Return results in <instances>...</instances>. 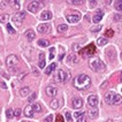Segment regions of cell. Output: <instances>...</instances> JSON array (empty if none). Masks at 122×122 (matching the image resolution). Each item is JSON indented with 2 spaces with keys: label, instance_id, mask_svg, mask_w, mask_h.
Instances as JSON below:
<instances>
[{
  "label": "cell",
  "instance_id": "26",
  "mask_svg": "<svg viewBox=\"0 0 122 122\" xmlns=\"http://www.w3.org/2000/svg\"><path fill=\"white\" fill-rule=\"evenodd\" d=\"M14 115H15V114H14V111L12 108H8L6 111V117L7 119H12Z\"/></svg>",
  "mask_w": 122,
  "mask_h": 122
},
{
  "label": "cell",
  "instance_id": "37",
  "mask_svg": "<svg viewBox=\"0 0 122 122\" xmlns=\"http://www.w3.org/2000/svg\"><path fill=\"white\" fill-rule=\"evenodd\" d=\"M14 114H15V116H16V117H19V116L21 115V109L20 108H16L15 111H14Z\"/></svg>",
  "mask_w": 122,
  "mask_h": 122
},
{
  "label": "cell",
  "instance_id": "44",
  "mask_svg": "<svg viewBox=\"0 0 122 122\" xmlns=\"http://www.w3.org/2000/svg\"><path fill=\"white\" fill-rule=\"evenodd\" d=\"M1 89H4V90H5V89H7V85H6V83H5V82H4V81L1 82Z\"/></svg>",
  "mask_w": 122,
  "mask_h": 122
},
{
  "label": "cell",
  "instance_id": "35",
  "mask_svg": "<svg viewBox=\"0 0 122 122\" xmlns=\"http://www.w3.org/2000/svg\"><path fill=\"white\" fill-rule=\"evenodd\" d=\"M69 4H73V5H81L82 1H80V0H71V1H68Z\"/></svg>",
  "mask_w": 122,
  "mask_h": 122
},
{
  "label": "cell",
  "instance_id": "9",
  "mask_svg": "<svg viewBox=\"0 0 122 122\" xmlns=\"http://www.w3.org/2000/svg\"><path fill=\"white\" fill-rule=\"evenodd\" d=\"M88 105L92 108H96L98 106V97L96 95H91L88 97Z\"/></svg>",
  "mask_w": 122,
  "mask_h": 122
},
{
  "label": "cell",
  "instance_id": "47",
  "mask_svg": "<svg viewBox=\"0 0 122 122\" xmlns=\"http://www.w3.org/2000/svg\"><path fill=\"white\" fill-rule=\"evenodd\" d=\"M121 80H122V71H121Z\"/></svg>",
  "mask_w": 122,
  "mask_h": 122
},
{
  "label": "cell",
  "instance_id": "5",
  "mask_svg": "<svg viewBox=\"0 0 122 122\" xmlns=\"http://www.w3.org/2000/svg\"><path fill=\"white\" fill-rule=\"evenodd\" d=\"M43 6H44L43 1H31V2L28 5V10L35 14L36 12H38Z\"/></svg>",
  "mask_w": 122,
  "mask_h": 122
},
{
  "label": "cell",
  "instance_id": "20",
  "mask_svg": "<svg viewBox=\"0 0 122 122\" xmlns=\"http://www.w3.org/2000/svg\"><path fill=\"white\" fill-rule=\"evenodd\" d=\"M38 45L39 46H41V47H47L48 45H50V43H48V41H46V39H38Z\"/></svg>",
  "mask_w": 122,
  "mask_h": 122
},
{
  "label": "cell",
  "instance_id": "13",
  "mask_svg": "<svg viewBox=\"0 0 122 122\" xmlns=\"http://www.w3.org/2000/svg\"><path fill=\"white\" fill-rule=\"evenodd\" d=\"M56 93H58V90H56V88H54V86H47L46 88V95L48 96V97H55L56 96Z\"/></svg>",
  "mask_w": 122,
  "mask_h": 122
},
{
  "label": "cell",
  "instance_id": "34",
  "mask_svg": "<svg viewBox=\"0 0 122 122\" xmlns=\"http://www.w3.org/2000/svg\"><path fill=\"white\" fill-rule=\"evenodd\" d=\"M8 17H9V16H8L7 14H2V15H1V22H6V21L8 20Z\"/></svg>",
  "mask_w": 122,
  "mask_h": 122
},
{
  "label": "cell",
  "instance_id": "43",
  "mask_svg": "<svg viewBox=\"0 0 122 122\" xmlns=\"http://www.w3.org/2000/svg\"><path fill=\"white\" fill-rule=\"evenodd\" d=\"M56 122H63V117L61 115H58L56 116Z\"/></svg>",
  "mask_w": 122,
  "mask_h": 122
},
{
  "label": "cell",
  "instance_id": "32",
  "mask_svg": "<svg viewBox=\"0 0 122 122\" xmlns=\"http://www.w3.org/2000/svg\"><path fill=\"white\" fill-rule=\"evenodd\" d=\"M44 122H53V115H52V114H50V115H47L46 117H45V120H44Z\"/></svg>",
  "mask_w": 122,
  "mask_h": 122
},
{
  "label": "cell",
  "instance_id": "29",
  "mask_svg": "<svg viewBox=\"0 0 122 122\" xmlns=\"http://www.w3.org/2000/svg\"><path fill=\"white\" fill-rule=\"evenodd\" d=\"M115 9H116V10H121V12H122V0H120V1H116V2H115Z\"/></svg>",
  "mask_w": 122,
  "mask_h": 122
},
{
  "label": "cell",
  "instance_id": "17",
  "mask_svg": "<svg viewBox=\"0 0 122 122\" xmlns=\"http://www.w3.org/2000/svg\"><path fill=\"white\" fill-rule=\"evenodd\" d=\"M52 19V13L48 12V10H45L41 14V21H47V20H51Z\"/></svg>",
  "mask_w": 122,
  "mask_h": 122
},
{
  "label": "cell",
  "instance_id": "6",
  "mask_svg": "<svg viewBox=\"0 0 122 122\" xmlns=\"http://www.w3.org/2000/svg\"><path fill=\"white\" fill-rule=\"evenodd\" d=\"M19 58H17V55L15 54H10L8 55L6 58V66L9 68H13L15 67V66H17L19 65Z\"/></svg>",
  "mask_w": 122,
  "mask_h": 122
},
{
  "label": "cell",
  "instance_id": "23",
  "mask_svg": "<svg viewBox=\"0 0 122 122\" xmlns=\"http://www.w3.org/2000/svg\"><path fill=\"white\" fill-rule=\"evenodd\" d=\"M97 43H98V45H99V46H104V45H106V44H107V39H106V38H104V37H100V38H98Z\"/></svg>",
  "mask_w": 122,
  "mask_h": 122
},
{
  "label": "cell",
  "instance_id": "12",
  "mask_svg": "<svg viewBox=\"0 0 122 122\" xmlns=\"http://www.w3.org/2000/svg\"><path fill=\"white\" fill-rule=\"evenodd\" d=\"M24 115L27 116V117H32V115H34L35 111H34V107H32V105H28L27 107L24 108Z\"/></svg>",
  "mask_w": 122,
  "mask_h": 122
},
{
  "label": "cell",
  "instance_id": "33",
  "mask_svg": "<svg viewBox=\"0 0 122 122\" xmlns=\"http://www.w3.org/2000/svg\"><path fill=\"white\" fill-rule=\"evenodd\" d=\"M73 50H74L75 52H77V51L81 50V46H80L78 44H73Z\"/></svg>",
  "mask_w": 122,
  "mask_h": 122
},
{
  "label": "cell",
  "instance_id": "2",
  "mask_svg": "<svg viewBox=\"0 0 122 122\" xmlns=\"http://www.w3.org/2000/svg\"><path fill=\"white\" fill-rule=\"evenodd\" d=\"M89 67L91 68V70H93L96 73L98 71H104L105 70V63L102 62L99 58L97 56H92L89 59Z\"/></svg>",
  "mask_w": 122,
  "mask_h": 122
},
{
  "label": "cell",
  "instance_id": "7",
  "mask_svg": "<svg viewBox=\"0 0 122 122\" xmlns=\"http://www.w3.org/2000/svg\"><path fill=\"white\" fill-rule=\"evenodd\" d=\"M68 78V74L63 70V69H59L58 71H56V74H55L54 76V80L56 82H60V83H62V82H66Z\"/></svg>",
  "mask_w": 122,
  "mask_h": 122
},
{
  "label": "cell",
  "instance_id": "48",
  "mask_svg": "<svg viewBox=\"0 0 122 122\" xmlns=\"http://www.w3.org/2000/svg\"><path fill=\"white\" fill-rule=\"evenodd\" d=\"M22 122H28V121H22Z\"/></svg>",
  "mask_w": 122,
  "mask_h": 122
},
{
  "label": "cell",
  "instance_id": "42",
  "mask_svg": "<svg viewBox=\"0 0 122 122\" xmlns=\"http://www.w3.org/2000/svg\"><path fill=\"white\" fill-rule=\"evenodd\" d=\"M77 122H86V117L85 116H81L80 119H77Z\"/></svg>",
  "mask_w": 122,
  "mask_h": 122
},
{
  "label": "cell",
  "instance_id": "27",
  "mask_svg": "<svg viewBox=\"0 0 122 122\" xmlns=\"http://www.w3.org/2000/svg\"><path fill=\"white\" fill-rule=\"evenodd\" d=\"M55 56V47H51L50 48V60L54 59Z\"/></svg>",
  "mask_w": 122,
  "mask_h": 122
},
{
  "label": "cell",
  "instance_id": "8",
  "mask_svg": "<svg viewBox=\"0 0 122 122\" xmlns=\"http://www.w3.org/2000/svg\"><path fill=\"white\" fill-rule=\"evenodd\" d=\"M66 20L69 22V23H77L78 21L81 20V14L75 13V14H68L66 16Z\"/></svg>",
  "mask_w": 122,
  "mask_h": 122
},
{
  "label": "cell",
  "instance_id": "11",
  "mask_svg": "<svg viewBox=\"0 0 122 122\" xmlns=\"http://www.w3.org/2000/svg\"><path fill=\"white\" fill-rule=\"evenodd\" d=\"M82 106H83V100H82L81 98H73V100H71V107L73 108H81Z\"/></svg>",
  "mask_w": 122,
  "mask_h": 122
},
{
  "label": "cell",
  "instance_id": "31",
  "mask_svg": "<svg viewBox=\"0 0 122 122\" xmlns=\"http://www.w3.org/2000/svg\"><path fill=\"white\" fill-rule=\"evenodd\" d=\"M36 98H37V95H36V93H31V95L29 96V98H28V100H29V102H32L35 100V99H36Z\"/></svg>",
  "mask_w": 122,
  "mask_h": 122
},
{
  "label": "cell",
  "instance_id": "15",
  "mask_svg": "<svg viewBox=\"0 0 122 122\" xmlns=\"http://www.w3.org/2000/svg\"><path fill=\"white\" fill-rule=\"evenodd\" d=\"M45 65H46V62H45V54H44V52H41L39 53V59H38V67L39 68H45Z\"/></svg>",
  "mask_w": 122,
  "mask_h": 122
},
{
  "label": "cell",
  "instance_id": "3",
  "mask_svg": "<svg viewBox=\"0 0 122 122\" xmlns=\"http://www.w3.org/2000/svg\"><path fill=\"white\" fill-rule=\"evenodd\" d=\"M105 102L108 105H116V104L122 102V97L114 93V92H107L105 95Z\"/></svg>",
  "mask_w": 122,
  "mask_h": 122
},
{
  "label": "cell",
  "instance_id": "46",
  "mask_svg": "<svg viewBox=\"0 0 122 122\" xmlns=\"http://www.w3.org/2000/svg\"><path fill=\"white\" fill-rule=\"evenodd\" d=\"M0 2H1V8H4V7H5V2H6V1H4V0H2V1H0Z\"/></svg>",
  "mask_w": 122,
  "mask_h": 122
},
{
  "label": "cell",
  "instance_id": "39",
  "mask_svg": "<svg viewBox=\"0 0 122 122\" xmlns=\"http://www.w3.org/2000/svg\"><path fill=\"white\" fill-rule=\"evenodd\" d=\"M65 114H66V120H67V121H70V120H71L70 113H69V112H65Z\"/></svg>",
  "mask_w": 122,
  "mask_h": 122
},
{
  "label": "cell",
  "instance_id": "18",
  "mask_svg": "<svg viewBox=\"0 0 122 122\" xmlns=\"http://www.w3.org/2000/svg\"><path fill=\"white\" fill-rule=\"evenodd\" d=\"M55 68H56V63H51L50 66H48L47 68H45V74H47V75H50L52 71H54L55 70Z\"/></svg>",
  "mask_w": 122,
  "mask_h": 122
},
{
  "label": "cell",
  "instance_id": "24",
  "mask_svg": "<svg viewBox=\"0 0 122 122\" xmlns=\"http://www.w3.org/2000/svg\"><path fill=\"white\" fill-rule=\"evenodd\" d=\"M67 30H68L67 24H60V25L58 27V31H59V32H66Z\"/></svg>",
  "mask_w": 122,
  "mask_h": 122
},
{
  "label": "cell",
  "instance_id": "4",
  "mask_svg": "<svg viewBox=\"0 0 122 122\" xmlns=\"http://www.w3.org/2000/svg\"><path fill=\"white\" fill-rule=\"evenodd\" d=\"M25 15H27L25 12H17V13L13 16V19H12L14 22V24L17 25V27H21L22 23H23V21H24V19H25Z\"/></svg>",
  "mask_w": 122,
  "mask_h": 122
},
{
  "label": "cell",
  "instance_id": "10",
  "mask_svg": "<svg viewBox=\"0 0 122 122\" xmlns=\"http://www.w3.org/2000/svg\"><path fill=\"white\" fill-rule=\"evenodd\" d=\"M51 31V25L48 23H43L41 25H38V32L41 34H48Z\"/></svg>",
  "mask_w": 122,
  "mask_h": 122
},
{
  "label": "cell",
  "instance_id": "41",
  "mask_svg": "<svg viewBox=\"0 0 122 122\" xmlns=\"http://www.w3.org/2000/svg\"><path fill=\"white\" fill-rule=\"evenodd\" d=\"M13 2H14V8L15 9H19L20 8V4H19L20 1H13Z\"/></svg>",
  "mask_w": 122,
  "mask_h": 122
},
{
  "label": "cell",
  "instance_id": "36",
  "mask_svg": "<svg viewBox=\"0 0 122 122\" xmlns=\"http://www.w3.org/2000/svg\"><path fill=\"white\" fill-rule=\"evenodd\" d=\"M83 114H84V112H76L74 114V116L75 117H77V119H80L81 116H83Z\"/></svg>",
  "mask_w": 122,
  "mask_h": 122
},
{
  "label": "cell",
  "instance_id": "28",
  "mask_svg": "<svg viewBox=\"0 0 122 122\" xmlns=\"http://www.w3.org/2000/svg\"><path fill=\"white\" fill-rule=\"evenodd\" d=\"M6 28H7V30H8V32H9V34H12V35L15 34V29H14V28L12 27L9 23H7V24H6Z\"/></svg>",
  "mask_w": 122,
  "mask_h": 122
},
{
  "label": "cell",
  "instance_id": "49",
  "mask_svg": "<svg viewBox=\"0 0 122 122\" xmlns=\"http://www.w3.org/2000/svg\"><path fill=\"white\" fill-rule=\"evenodd\" d=\"M121 58H122V53H121Z\"/></svg>",
  "mask_w": 122,
  "mask_h": 122
},
{
  "label": "cell",
  "instance_id": "22",
  "mask_svg": "<svg viewBox=\"0 0 122 122\" xmlns=\"http://www.w3.org/2000/svg\"><path fill=\"white\" fill-rule=\"evenodd\" d=\"M32 107H34L35 113H41V104H38V102H34Z\"/></svg>",
  "mask_w": 122,
  "mask_h": 122
},
{
  "label": "cell",
  "instance_id": "30",
  "mask_svg": "<svg viewBox=\"0 0 122 122\" xmlns=\"http://www.w3.org/2000/svg\"><path fill=\"white\" fill-rule=\"evenodd\" d=\"M100 29H102V25H96V27L90 28V31H91V32H98Z\"/></svg>",
  "mask_w": 122,
  "mask_h": 122
},
{
  "label": "cell",
  "instance_id": "45",
  "mask_svg": "<svg viewBox=\"0 0 122 122\" xmlns=\"http://www.w3.org/2000/svg\"><path fill=\"white\" fill-rule=\"evenodd\" d=\"M96 2H97V1H95V0L90 1V7H95L96 6Z\"/></svg>",
  "mask_w": 122,
  "mask_h": 122
},
{
  "label": "cell",
  "instance_id": "14",
  "mask_svg": "<svg viewBox=\"0 0 122 122\" xmlns=\"http://www.w3.org/2000/svg\"><path fill=\"white\" fill-rule=\"evenodd\" d=\"M102 16H104V12H102V9H98V13L92 17V22H93V23H98V22H100L102 19Z\"/></svg>",
  "mask_w": 122,
  "mask_h": 122
},
{
  "label": "cell",
  "instance_id": "40",
  "mask_svg": "<svg viewBox=\"0 0 122 122\" xmlns=\"http://www.w3.org/2000/svg\"><path fill=\"white\" fill-rule=\"evenodd\" d=\"M120 20H122V16L119 15V14H115L114 15V21H120Z\"/></svg>",
  "mask_w": 122,
  "mask_h": 122
},
{
  "label": "cell",
  "instance_id": "38",
  "mask_svg": "<svg viewBox=\"0 0 122 122\" xmlns=\"http://www.w3.org/2000/svg\"><path fill=\"white\" fill-rule=\"evenodd\" d=\"M106 37H112V36H113V30H112V29H109L108 31H106Z\"/></svg>",
  "mask_w": 122,
  "mask_h": 122
},
{
  "label": "cell",
  "instance_id": "21",
  "mask_svg": "<svg viewBox=\"0 0 122 122\" xmlns=\"http://www.w3.org/2000/svg\"><path fill=\"white\" fill-rule=\"evenodd\" d=\"M98 109L97 108H93V109H91V111H89V116L90 117H92V119H95V117H97L98 116Z\"/></svg>",
  "mask_w": 122,
  "mask_h": 122
},
{
  "label": "cell",
  "instance_id": "19",
  "mask_svg": "<svg viewBox=\"0 0 122 122\" xmlns=\"http://www.w3.org/2000/svg\"><path fill=\"white\" fill-rule=\"evenodd\" d=\"M29 91H30V90H29V88H28V86H25V88H22L20 90V96L24 98V97H27V96L29 95Z\"/></svg>",
  "mask_w": 122,
  "mask_h": 122
},
{
  "label": "cell",
  "instance_id": "16",
  "mask_svg": "<svg viewBox=\"0 0 122 122\" xmlns=\"http://www.w3.org/2000/svg\"><path fill=\"white\" fill-rule=\"evenodd\" d=\"M25 38H27L29 41H32L35 39V37H36V34H35L34 30H31V29H29V30H27L25 31Z\"/></svg>",
  "mask_w": 122,
  "mask_h": 122
},
{
  "label": "cell",
  "instance_id": "25",
  "mask_svg": "<svg viewBox=\"0 0 122 122\" xmlns=\"http://www.w3.org/2000/svg\"><path fill=\"white\" fill-rule=\"evenodd\" d=\"M51 107L53 109L59 108V100H58V99H53V100L51 102Z\"/></svg>",
  "mask_w": 122,
  "mask_h": 122
},
{
  "label": "cell",
  "instance_id": "1",
  "mask_svg": "<svg viewBox=\"0 0 122 122\" xmlns=\"http://www.w3.org/2000/svg\"><path fill=\"white\" fill-rule=\"evenodd\" d=\"M74 85L76 89L80 90H85L91 85V78L88 75L85 74H80L78 76H76L74 80Z\"/></svg>",
  "mask_w": 122,
  "mask_h": 122
}]
</instances>
